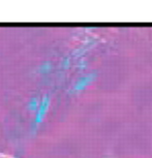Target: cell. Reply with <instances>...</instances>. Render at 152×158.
Instances as JSON below:
<instances>
[{"instance_id": "6da1fadb", "label": "cell", "mask_w": 152, "mask_h": 158, "mask_svg": "<svg viewBox=\"0 0 152 158\" xmlns=\"http://www.w3.org/2000/svg\"><path fill=\"white\" fill-rule=\"evenodd\" d=\"M48 103H49V98H48V96H46L44 97V99L43 100V102H41V106H40V111H38L36 118H35L36 123H40L41 120H43L44 113H46L47 109H48Z\"/></svg>"}, {"instance_id": "7a4b0ae2", "label": "cell", "mask_w": 152, "mask_h": 158, "mask_svg": "<svg viewBox=\"0 0 152 158\" xmlns=\"http://www.w3.org/2000/svg\"><path fill=\"white\" fill-rule=\"evenodd\" d=\"M37 106V99L36 98H33V99L31 100V102L29 103V109L30 110H35Z\"/></svg>"}]
</instances>
